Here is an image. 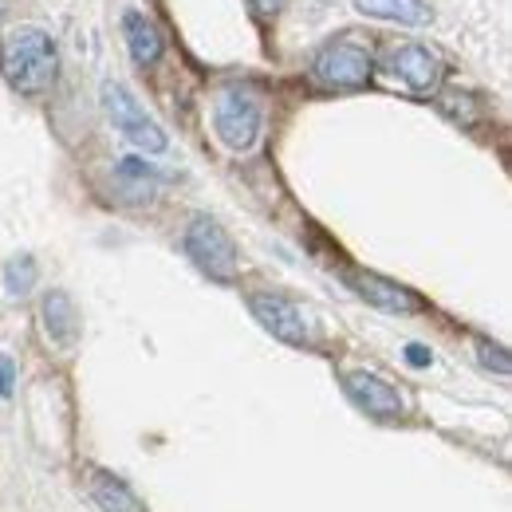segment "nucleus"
Listing matches in <instances>:
<instances>
[{
	"mask_svg": "<svg viewBox=\"0 0 512 512\" xmlns=\"http://www.w3.org/2000/svg\"><path fill=\"white\" fill-rule=\"evenodd\" d=\"M0 71H4V79L16 91L36 95V91H48L56 83L60 52H56V44H52L48 32H40V28H16V32H8V40L0 48Z\"/></svg>",
	"mask_w": 512,
	"mask_h": 512,
	"instance_id": "1",
	"label": "nucleus"
},
{
	"mask_svg": "<svg viewBox=\"0 0 512 512\" xmlns=\"http://www.w3.org/2000/svg\"><path fill=\"white\" fill-rule=\"evenodd\" d=\"M213 130H217V138H221L233 154L253 150L260 130H264L260 99H256L249 87H225V91L217 95V107H213Z\"/></svg>",
	"mask_w": 512,
	"mask_h": 512,
	"instance_id": "2",
	"label": "nucleus"
},
{
	"mask_svg": "<svg viewBox=\"0 0 512 512\" xmlns=\"http://www.w3.org/2000/svg\"><path fill=\"white\" fill-rule=\"evenodd\" d=\"M375 71V60L371 52L355 40V36H343V40H331L323 44L312 60V75L320 87H331V91H351V87H363Z\"/></svg>",
	"mask_w": 512,
	"mask_h": 512,
	"instance_id": "3",
	"label": "nucleus"
},
{
	"mask_svg": "<svg viewBox=\"0 0 512 512\" xmlns=\"http://www.w3.org/2000/svg\"><path fill=\"white\" fill-rule=\"evenodd\" d=\"M103 107H107V119L115 123V130L127 138L130 146H138L142 154H166V146H170L166 130L138 107V99L123 83H107L103 87Z\"/></svg>",
	"mask_w": 512,
	"mask_h": 512,
	"instance_id": "4",
	"label": "nucleus"
},
{
	"mask_svg": "<svg viewBox=\"0 0 512 512\" xmlns=\"http://www.w3.org/2000/svg\"><path fill=\"white\" fill-rule=\"evenodd\" d=\"M186 253L190 260L201 268V272H209L213 280H233L237 276V264H241V256H237V245H233V237L213 221V217H193L190 229H186Z\"/></svg>",
	"mask_w": 512,
	"mask_h": 512,
	"instance_id": "5",
	"label": "nucleus"
},
{
	"mask_svg": "<svg viewBox=\"0 0 512 512\" xmlns=\"http://www.w3.org/2000/svg\"><path fill=\"white\" fill-rule=\"evenodd\" d=\"M249 308H253L256 323L276 335L280 343H292V347H308L312 343V320L300 304H292L288 296H272V292H256L249 296Z\"/></svg>",
	"mask_w": 512,
	"mask_h": 512,
	"instance_id": "6",
	"label": "nucleus"
},
{
	"mask_svg": "<svg viewBox=\"0 0 512 512\" xmlns=\"http://www.w3.org/2000/svg\"><path fill=\"white\" fill-rule=\"evenodd\" d=\"M383 67L386 75H394L414 95H430L442 83V60H438V52H430L422 44H394V48H386Z\"/></svg>",
	"mask_w": 512,
	"mask_h": 512,
	"instance_id": "7",
	"label": "nucleus"
},
{
	"mask_svg": "<svg viewBox=\"0 0 512 512\" xmlns=\"http://www.w3.org/2000/svg\"><path fill=\"white\" fill-rule=\"evenodd\" d=\"M343 390L351 394V402L359 410H367L371 418H398L402 414V394L394 386L371 375V371H347L343 375Z\"/></svg>",
	"mask_w": 512,
	"mask_h": 512,
	"instance_id": "8",
	"label": "nucleus"
},
{
	"mask_svg": "<svg viewBox=\"0 0 512 512\" xmlns=\"http://www.w3.org/2000/svg\"><path fill=\"white\" fill-rule=\"evenodd\" d=\"M347 284L371 304V308H379V312H390V316H406V312H418V300H414V292H406V288H398V284H390L383 276H375V272H351L347 276Z\"/></svg>",
	"mask_w": 512,
	"mask_h": 512,
	"instance_id": "9",
	"label": "nucleus"
},
{
	"mask_svg": "<svg viewBox=\"0 0 512 512\" xmlns=\"http://www.w3.org/2000/svg\"><path fill=\"white\" fill-rule=\"evenodd\" d=\"M123 36H127V48L134 64L138 67L158 64V56H162V36H158V28H154L142 12H127V16H123Z\"/></svg>",
	"mask_w": 512,
	"mask_h": 512,
	"instance_id": "10",
	"label": "nucleus"
},
{
	"mask_svg": "<svg viewBox=\"0 0 512 512\" xmlns=\"http://www.w3.org/2000/svg\"><path fill=\"white\" fill-rule=\"evenodd\" d=\"M355 8L375 16V20H398V24H410V28H422V24L434 20L426 0H355Z\"/></svg>",
	"mask_w": 512,
	"mask_h": 512,
	"instance_id": "11",
	"label": "nucleus"
},
{
	"mask_svg": "<svg viewBox=\"0 0 512 512\" xmlns=\"http://www.w3.org/2000/svg\"><path fill=\"white\" fill-rule=\"evenodd\" d=\"M44 327H48V335H52L60 347H71V343H75V335H79V316H75V308H71V300H67L64 292H48V296H44Z\"/></svg>",
	"mask_w": 512,
	"mask_h": 512,
	"instance_id": "12",
	"label": "nucleus"
},
{
	"mask_svg": "<svg viewBox=\"0 0 512 512\" xmlns=\"http://www.w3.org/2000/svg\"><path fill=\"white\" fill-rule=\"evenodd\" d=\"M91 493H95V501L103 505L107 512H134V497H130V489L123 481H115L111 473H91Z\"/></svg>",
	"mask_w": 512,
	"mask_h": 512,
	"instance_id": "13",
	"label": "nucleus"
},
{
	"mask_svg": "<svg viewBox=\"0 0 512 512\" xmlns=\"http://www.w3.org/2000/svg\"><path fill=\"white\" fill-rule=\"evenodd\" d=\"M32 280H36V264H32L28 256H20V260H12V264L4 268V284H8V296H24V292L32 288Z\"/></svg>",
	"mask_w": 512,
	"mask_h": 512,
	"instance_id": "14",
	"label": "nucleus"
},
{
	"mask_svg": "<svg viewBox=\"0 0 512 512\" xmlns=\"http://www.w3.org/2000/svg\"><path fill=\"white\" fill-rule=\"evenodd\" d=\"M477 355H481V363H485L489 371H497V375H509V355H505V347H489V343H477Z\"/></svg>",
	"mask_w": 512,
	"mask_h": 512,
	"instance_id": "15",
	"label": "nucleus"
},
{
	"mask_svg": "<svg viewBox=\"0 0 512 512\" xmlns=\"http://www.w3.org/2000/svg\"><path fill=\"white\" fill-rule=\"evenodd\" d=\"M406 359H410L414 367H430V363H434V351L422 347V343H410V347H406Z\"/></svg>",
	"mask_w": 512,
	"mask_h": 512,
	"instance_id": "16",
	"label": "nucleus"
},
{
	"mask_svg": "<svg viewBox=\"0 0 512 512\" xmlns=\"http://www.w3.org/2000/svg\"><path fill=\"white\" fill-rule=\"evenodd\" d=\"M253 8L260 16H276V12L284 8V0H253Z\"/></svg>",
	"mask_w": 512,
	"mask_h": 512,
	"instance_id": "17",
	"label": "nucleus"
},
{
	"mask_svg": "<svg viewBox=\"0 0 512 512\" xmlns=\"http://www.w3.org/2000/svg\"><path fill=\"white\" fill-rule=\"evenodd\" d=\"M12 390V359H0V394Z\"/></svg>",
	"mask_w": 512,
	"mask_h": 512,
	"instance_id": "18",
	"label": "nucleus"
}]
</instances>
